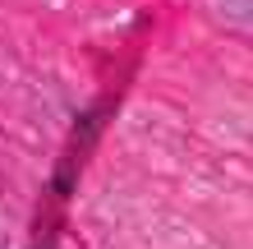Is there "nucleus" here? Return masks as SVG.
Listing matches in <instances>:
<instances>
[]
</instances>
